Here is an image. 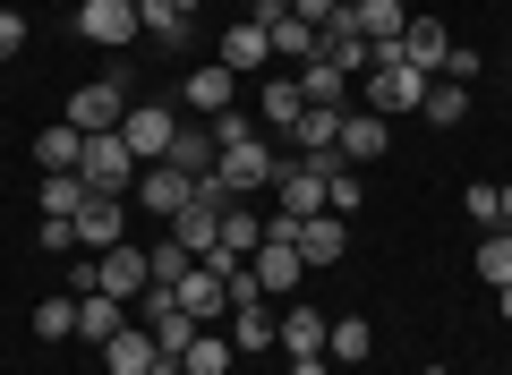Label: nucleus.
<instances>
[{
  "mask_svg": "<svg viewBox=\"0 0 512 375\" xmlns=\"http://www.w3.org/2000/svg\"><path fill=\"white\" fill-rule=\"evenodd\" d=\"M359 86H367V111H376V120H410V111L427 103V86H436V77H419V69H410V60L376 52V69H367Z\"/></svg>",
  "mask_w": 512,
  "mask_h": 375,
  "instance_id": "obj_1",
  "label": "nucleus"
},
{
  "mask_svg": "<svg viewBox=\"0 0 512 375\" xmlns=\"http://www.w3.org/2000/svg\"><path fill=\"white\" fill-rule=\"evenodd\" d=\"M77 179H86L94 197H128V188H137V154H128V137H120V128L86 137V154H77Z\"/></svg>",
  "mask_w": 512,
  "mask_h": 375,
  "instance_id": "obj_2",
  "label": "nucleus"
},
{
  "mask_svg": "<svg viewBox=\"0 0 512 375\" xmlns=\"http://www.w3.org/2000/svg\"><path fill=\"white\" fill-rule=\"evenodd\" d=\"M60 120H69L77 137H103V128H120V120H128V94H120V77H94V86H77Z\"/></svg>",
  "mask_w": 512,
  "mask_h": 375,
  "instance_id": "obj_3",
  "label": "nucleus"
},
{
  "mask_svg": "<svg viewBox=\"0 0 512 375\" xmlns=\"http://www.w3.org/2000/svg\"><path fill=\"white\" fill-rule=\"evenodd\" d=\"M214 179L231 188V197H256V188H274V179H282V162H274L265 137H248V145H231V154L214 162Z\"/></svg>",
  "mask_w": 512,
  "mask_h": 375,
  "instance_id": "obj_4",
  "label": "nucleus"
},
{
  "mask_svg": "<svg viewBox=\"0 0 512 375\" xmlns=\"http://www.w3.org/2000/svg\"><path fill=\"white\" fill-rule=\"evenodd\" d=\"M146 282H154V273H146V248H128V239H120V248L94 256V290H103V299L137 307V299H146Z\"/></svg>",
  "mask_w": 512,
  "mask_h": 375,
  "instance_id": "obj_5",
  "label": "nucleus"
},
{
  "mask_svg": "<svg viewBox=\"0 0 512 375\" xmlns=\"http://www.w3.org/2000/svg\"><path fill=\"white\" fill-rule=\"evenodd\" d=\"M274 205L282 214H325V154H299V162H282V179H274Z\"/></svg>",
  "mask_w": 512,
  "mask_h": 375,
  "instance_id": "obj_6",
  "label": "nucleus"
},
{
  "mask_svg": "<svg viewBox=\"0 0 512 375\" xmlns=\"http://www.w3.org/2000/svg\"><path fill=\"white\" fill-rule=\"evenodd\" d=\"M316 60H333L342 77H367V69H376V43L359 35V18H350V9H333V26L316 35Z\"/></svg>",
  "mask_w": 512,
  "mask_h": 375,
  "instance_id": "obj_7",
  "label": "nucleus"
},
{
  "mask_svg": "<svg viewBox=\"0 0 512 375\" xmlns=\"http://www.w3.org/2000/svg\"><path fill=\"white\" fill-rule=\"evenodd\" d=\"M171 290H180V316L188 324H222V316H231V282H222L214 265H188Z\"/></svg>",
  "mask_w": 512,
  "mask_h": 375,
  "instance_id": "obj_8",
  "label": "nucleus"
},
{
  "mask_svg": "<svg viewBox=\"0 0 512 375\" xmlns=\"http://www.w3.org/2000/svg\"><path fill=\"white\" fill-rule=\"evenodd\" d=\"M120 137H128V154H137V162H163V154H171V137H180V120H171L163 103H128Z\"/></svg>",
  "mask_w": 512,
  "mask_h": 375,
  "instance_id": "obj_9",
  "label": "nucleus"
},
{
  "mask_svg": "<svg viewBox=\"0 0 512 375\" xmlns=\"http://www.w3.org/2000/svg\"><path fill=\"white\" fill-rule=\"evenodd\" d=\"M77 35L86 43H137V0H77Z\"/></svg>",
  "mask_w": 512,
  "mask_h": 375,
  "instance_id": "obj_10",
  "label": "nucleus"
},
{
  "mask_svg": "<svg viewBox=\"0 0 512 375\" xmlns=\"http://www.w3.org/2000/svg\"><path fill=\"white\" fill-rule=\"evenodd\" d=\"M188 197H197V179H180L171 162H137V205H146V214H163V222H171Z\"/></svg>",
  "mask_w": 512,
  "mask_h": 375,
  "instance_id": "obj_11",
  "label": "nucleus"
},
{
  "mask_svg": "<svg viewBox=\"0 0 512 375\" xmlns=\"http://www.w3.org/2000/svg\"><path fill=\"white\" fill-rule=\"evenodd\" d=\"M214 60H222V69H231V77H256V69H265V60H274V35H265V26H256V18H239L231 35L214 43Z\"/></svg>",
  "mask_w": 512,
  "mask_h": 375,
  "instance_id": "obj_12",
  "label": "nucleus"
},
{
  "mask_svg": "<svg viewBox=\"0 0 512 375\" xmlns=\"http://www.w3.org/2000/svg\"><path fill=\"white\" fill-rule=\"evenodd\" d=\"M384 145H393V120H376V111H342V137H333V154L359 171V162H376Z\"/></svg>",
  "mask_w": 512,
  "mask_h": 375,
  "instance_id": "obj_13",
  "label": "nucleus"
},
{
  "mask_svg": "<svg viewBox=\"0 0 512 375\" xmlns=\"http://www.w3.org/2000/svg\"><path fill=\"white\" fill-rule=\"evenodd\" d=\"M444 52H453V35H444L436 18H410V26H402V43H393V60H410L419 77H444Z\"/></svg>",
  "mask_w": 512,
  "mask_h": 375,
  "instance_id": "obj_14",
  "label": "nucleus"
},
{
  "mask_svg": "<svg viewBox=\"0 0 512 375\" xmlns=\"http://www.w3.org/2000/svg\"><path fill=\"white\" fill-rule=\"evenodd\" d=\"M248 273H256V290H265V299H291V290H299V273H308V265H299V248H291V239H265Z\"/></svg>",
  "mask_w": 512,
  "mask_h": 375,
  "instance_id": "obj_15",
  "label": "nucleus"
},
{
  "mask_svg": "<svg viewBox=\"0 0 512 375\" xmlns=\"http://www.w3.org/2000/svg\"><path fill=\"white\" fill-rule=\"evenodd\" d=\"M274 324H282L274 299H239V307H231V350H239V358H265V350H274Z\"/></svg>",
  "mask_w": 512,
  "mask_h": 375,
  "instance_id": "obj_16",
  "label": "nucleus"
},
{
  "mask_svg": "<svg viewBox=\"0 0 512 375\" xmlns=\"http://www.w3.org/2000/svg\"><path fill=\"white\" fill-rule=\"evenodd\" d=\"M154 358H163V350H154V333H146V324H137V316H128L120 333L103 341V375H146Z\"/></svg>",
  "mask_w": 512,
  "mask_h": 375,
  "instance_id": "obj_17",
  "label": "nucleus"
},
{
  "mask_svg": "<svg viewBox=\"0 0 512 375\" xmlns=\"http://www.w3.org/2000/svg\"><path fill=\"white\" fill-rule=\"evenodd\" d=\"M291 248H299V265H333V256H350V222L342 214H308Z\"/></svg>",
  "mask_w": 512,
  "mask_h": 375,
  "instance_id": "obj_18",
  "label": "nucleus"
},
{
  "mask_svg": "<svg viewBox=\"0 0 512 375\" xmlns=\"http://www.w3.org/2000/svg\"><path fill=\"white\" fill-rule=\"evenodd\" d=\"M163 162H171V171H180V179H214V162H222V145L205 137L197 120H180V137H171V154H163Z\"/></svg>",
  "mask_w": 512,
  "mask_h": 375,
  "instance_id": "obj_19",
  "label": "nucleus"
},
{
  "mask_svg": "<svg viewBox=\"0 0 512 375\" xmlns=\"http://www.w3.org/2000/svg\"><path fill=\"white\" fill-rule=\"evenodd\" d=\"M231 94H239V77L222 69V60H197V69H188V111L214 120V111H231Z\"/></svg>",
  "mask_w": 512,
  "mask_h": 375,
  "instance_id": "obj_20",
  "label": "nucleus"
},
{
  "mask_svg": "<svg viewBox=\"0 0 512 375\" xmlns=\"http://www.w3.org/2000/svg\"><path fill=\"white\" fill-rule=\"evenodd\" d=\"M325 333H333V324L316 316V307H282V324H274V341L291 358H325Z\"/></svg>",
  "mask_w": 512,
  "mask_h": 375,
  "instance_id": "obj_21",
  "label": "nucleus"
},
{
  "mask_svg": "<svg viewBox=\"0 0 512 375\" xmlns=\"http://www.w3.org/2000/svg\"><path fill=\"white\" fill-rule=\"evenodd\" d=\"M77 248H86V256L120 248V197H86V214H77Z\"/></svg>",
  "mask_w": 512,
  "mask_h": 375,
  "instance_id": "obj_22",
  "label": "nucleus"
},
{
  "mask_svg": "<svg viewBox=\"0 0 512 375\" xmlns=\"http://www.w3.org/2000/svg\"><path fill=\"white\" fill-rule=\"evenodd\" d=\"M299 94H308V111H350V77L333 60H308L299 69Z\"/></svg>",
  "mask_w": 512,
  "mask_h": 375,
  "instance_id": "obj_23",
  "label": "nucleus"
},
{
  "mask_svg": "<svg viewBox=\"0 0 512 375\" xmlns=\"http://www.w3.org/2000/svg\"><path fill=\"white\" fill-rule=\"evenodd\" d=\"M350 18H359V35L376 43V52H393V43H402V0H359V9H350Z\"/></svg>",
  "mask_w": 512,
  "mask_h": 375,
  "instance_id": "obj_24",
  "label": "nucleus"
},
{
  "mask_svg": "<svg viewBox=\"0 0 512 375\" xmlns=\"http://www.w3.org/2000/svg\"><path fill=\"white\" fill-rule=\"evenodd\" d=\"M120 324H128V307H120V299H103V290H86V299H77V333H86L94 350H103Z\"/></svg>",
  "mask_w": 512,
  "mask_h": 375,
  "instance_id": "obj_25",
  "label": "nucleus"
},
{
  "mask_svg": "<svg viewBox=\"0 0 512 375\" xmlns=\"http://www.w3.org/2000/svg\"><path fill=\"white\" fill-rule=\"evenodd\" d=\"M231 333H205V324H197V341H188V350H180V367L188 375H231Z\"/></svg>",
  "mask_w": 512,
  "mask_h": 375,
  "instance_id": "obj_26",
  "label": "nucleus"
},
{
  "mask_svg": "<svg viewBox=\"0 0 512 375\" xmlns=\"http://www.w3.org/2000/svg\"><path fill=\"white\" fill-rule=\"evenodd\" d=\"M86 197H94V188H86V179H77V171H43V214L77 222V214H86Z\"/></svg>",
  "mask_w": 512,
  "mask_h": 375,
  "instance_id": "obj_27",
  "label": "nucleus"
},
{
  "mask_svg": "<svg viewBox=\"0 0 512 375\" xmlns=\"http://www.w3.org/2000/svg\"><path fill=\"white\" fill-rule=\"evenodd\" d=\"M77 154H86V137H77L69 120H52V128L35 137V162H43V171H77Z\"/></svg>",
  "mask_w": 512,
  "mask_h": 375,
  "instance_id": "obj_28",
  "label": "nucleus"
},
{
  "mask_svg": "<svg viewBox=\"0 0 512 375\" xmlns=\"http://www.w3.org/2000/svg\"><path fill=\"white\" fill-rule=\"evenodd\" d=\"M419 120H436V128L470 120V86H453V77H436V86H427V103H419Z\"/></svg>",
  "mask_w": 512,
  "mask_h": 375,
  "instance_id": "obj_29",
  "label": "nucleus"
},
{
  "mask_svg": "<svg viewBox=\"0 0 512 375\" xmlns=\"http://www.w3.org/2000/svg\"><path fill=\"white\" fill-rule=\"evenodd\" d=\"M325 350L342 358V367H367V350H376V333H367L359 316H333V333H325Z\"/></svg>",
  "mask_w": 512,
  "mask_h": 375,
  "instance_id": "obj_30",
  "label": "nucleus"
},
{
  "mask_svg": "<svg viewBox=\"0 0 512 375\" xmlns=\"http://www.w3.org/2000/svg\"><path fill=\"white\" fill-rule=\"evenodd\" d=\"M333 137H342V111H299V128H291L299 154H333Z\"/></svg>",
  "mask_w": 512,
  "mask_h": 375,
  "instance_id": "obj_31",
  "label": "nucleus"
},
{
  "mask_svg": "<svg viewBox=\"0 0 512 375\" xmlns=\"http://www.w3.org/2000/svg\"><path fill=\"white\" fill-rule=\"evenodd\" d=\"M256 103H265V120H274V128H299V111H308V94H299V77H274V86L256 94Z\"/></svg>",
  "mask_w": 512,
  "mask_h": 375,
  "instance_id": "obj_32",
  "label": "nucleus"
},
{
  "mask_svg": "<svg viewBox=\"0 0 512 375\" xmlns=\"http://www.w3.org/2000/svg\"><path fill=\"white\" fill-rule=\"evenodd\" d=\"M265 35H274V52H291L299 69H308V60H316V26H308V18H291V9H282V18L265 26Z\"/></svg>",
  "mask_w": 512,
  "mask_h": 375,
  "instance_id": "obj_33",
  "label": "nucleus"
},
{
  "mask_svg": "<svg viewBox=\"0 0 512 375\" xmlns=\"http://www.w3.org/2000/svg\"><path fill=\"white\" fill-rule=\"evenodd\" d=\"M478 282H487V290L512 282V231H487V239H478Z\"/></svg>",
  "mask_w": 512,
  "mask_h": 375,
  "instance_id": "obj_34",
  "label": "nucleus"
},
{
  "mask_svg": "<svg viewBox=\"0 0 512 375\" xmlns=\"http://www.w3.org/2000/svg\"><path fill=\"white\" fill-rule=\"evenodd\" d=\"M461 205H470L478 231H504V179H478V188H461Z\"/></svg>",
  "mask_w": 512,
  "mask_h": 375,
  "instance_id": "obj_35",
  "label": "nucleus"
},
{
  "mask_svg": "<svg viewBox=\"0 0 512 375\" xmlns=\"http://www.w3.org/2000/svg\"><path fill=\"white\" fill-rule=\"evenodd\" d=\"M137 35H163V43H180V35H188V18L171 9V0H137Z\"/></svg>",
  "mask_w": 512,
  "mask_h": 375,
  "instance_id": "obj_36",
  "label": "nucleus"
},
{
  "mask_svg": "<svg viewBox=\"0 0 512 375\" xmlns=\"http://www.w3.org/2000/svg\"><path fill=\"white\" fill-rule=\"evenodd\" d=\"M146 333H154V350H163V358H180V350H188V341H197V324H188V316H180V307H171V316H154V324H146Z\"/></svg>",
  "mask_w": 512,
  "mask_h": 375,
  "instance_id": "obj_37",
  "label": "nucleus"
},
{
  "mask_svg": "<svg viewBox=\"0 0 512 375\" xmlns=\"http://www.w3.org/2000/svg\"><path fill=\"white\" fill-rule=\"evenodd\" d=\"M35 333H43V341H69V333H77V299H43V307H35Z\"/></svg>",
  "mask_w": 512,
  "mask_h": 375,
  "instance_id": "obj_38",
  "label": "nucleus"
},
{
  "mask_svg": "<svg viewBox=\"0 0 512 375\" xmlns=\"http://www.w3.org/2000/svg\"><path fill=\"white\" fill-rule=\"evenodd\" d=\"M205 137L231 154V145H248V137H256V120H248V111H214V120H205Z\"/></svg>",
  "mask_w": 512,
  "mask_h": 375,
  "instance_id": "obj_39",
  "label": "nucleus"
},
{
  "mask_svg": "<svg viewBox=\"0 0 512 375\" xmlns=\"http://www.w3.org/2000/svg\"><path fill=\"white\" fill-rule=\"evenodd\" d=\"M188 265H197V256H188L180 239H163V248H146V273H154V282H180Z\"/></svg>",
  "mask_w": 512,
  "mask_h": 375,
  "instance_id": "obj_40",
  "label": "nucleus"
},
{
  "mask_svg": "<svg viewBox=\"0 0 512 375\" xmlns=\"http://www.w3.org/2000/svg\"><path fill=\"white\" fill-rule=\"evenodd\" d=\"M43 256H77V222H60V214H43Z\"/></svg>",
  "mask_w": 512,
  "mask_h": 375,
  "instance_id": "obj_41",
  "label": "nucleus"
},
{
  "mask_svg": "<svg viewBox=\"0 0 512 375\" xmlns=\"http://www.w3.org/2000/svg\"><path fill=\"white\" fill-rule=\"evenodd\" d=\"M333 9H342V0H291V18H308L316 35H325V26H333Z\"/></svg>",
  "mask_w": 512,
  "mask_h": 375,
  "instance_id": "obj_42",
  "label": "nucleus"
},
{
  "mask_svg": "<svg viewBox=\"0 0 512 375\" xmlns=\"http://www.w3.org/2000/svg\"><path fill=\"white\" fill-rule=\"evenodd\" d=\"M9 52H26V18H18V9H0V60H9Z\"/></svg>",
  "mask_w": 512,
  "mask_h": 375,
  "instance_id": "obj_43",
  "label": "nucleus"
},
{
  "mask_svg": "<svg viewBox=\"0 0 512 375\" xmlns=\"http://www.w3.org/2000/svg\"><path fill=\"white\" fill-rule=\"evenodd\" d=\"M291 375H325V358H291Z\"/></svg>",
  "mask_w": 512,
  "mask_h": 375,
  "instance_id": "obj_44",
  "label": "nucleus"
},
{
  "mask_svg": "<svg viewBox=\"0 0 512 375\" xmlns=\"http://www.w3.org/2000/svg\"><path fill=\"white\" fill-rule=\"evenodd\" d=\"M495 316H504V324H512V282H504V290H495Z\"/></svg>",
  "mask_w": 512,
  "mask_h": 375,
  "instance_id": "obj_45",
  "label": "nucleus"
},
{
  "mask_svg": "<svg viewBox=\"0 0 512 375\" xmlns=\"http://www.w3.org/2000/svg\"><path fill=\"white\" fill-rule=\"evenodd\" d=\"M146 375H188V367H180V358H154V367H146Z\"/></svg>",
  "mask_w": 512,
  "mask_h": 375,
  "instance_id": "obj_46",
  "label": "nucleus"
},
{
  "mask_svg": "<svg viewBox=\"0 0 512 375\" xmlns=\"http://www.w3.org/2000/svg\"><path fill=\"white\" fill-rule=\"evenodd\" d=\"M171 9H180V18H197V9H205V0H171Z\"/></svg>",
  "mask_w": 512,
  "mask_h": 375,
  "instance_id": "obj_47",
  "label": "nucleus"
},
{
  "mask_svg": "<svg viewBox=\"0 0 512 375\" xmlns=\"http://www.w3.org/2000/svg\"><path fill=\"white\" fill-rule=\"evenodd\" d=\"M504 231H512V179H504Z\"/></svg>",
  "mask_w": 512,
  "mask_h": 375,
  "instance_id": "obj_48",
  "label": "nucleus"
},
{
  "mask_svg": "<svg viewBox=\"0 0 512 375\" xmlns=\"http://www.w3.org/2000/svg\"><path fill=\"white\" fill-rule=\"evenodd\" d=\"M419 375H453V367H419Z\"/></svg>",
  "mask_w": 512,
  "mask_h": 375,
  "instance_id": "obj_49",
  "label": "nucleus"
},
{
  "mask_svg": "<svg viewBox=\"0 0 512 375\" xmlns=\"http://www.w3.org/2000/svg\"><path fill=\"white\" fill-rule=\"evenodd\" d=\"M256 9H265V0H248V18H256Z\"/></svg>",
  "mask_w": 512,
  "mask_h": 375,
  "instance_id": "obj_50",
  "label": "nucleus"
},
{
  "mask_svg": "<svg viewBox=\"0 0 512 375\" xmlns=\"http://www.w3.org/2000/svg\"><path fill=\"white\" fill-rule=\"evenodd\" d=\"M342 9H359V0H342Z\"/></svg>",
  "mask_w": 512,
  "mask_h": 375,
  "instance_id": "obj_51",
  "label": "nucleus"
}]
</instances>
